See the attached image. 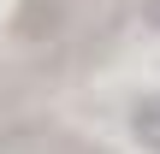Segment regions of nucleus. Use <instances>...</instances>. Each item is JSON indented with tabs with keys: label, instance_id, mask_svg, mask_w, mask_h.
<instances>
[{
	"label": "nucleus",
	"instance_id": "obj_1",
	"mask_svg": "<svg viewBox=\"0 0 160 154\" xmlns=\"http://www.w3.org/2000/svg\"><path fill=\"white\" fill-rule=\"evenodd\" d=\"M131 137L148 154H160V89H148V95L131 101Z\"/></svg>",
	"mask_w": 160,
	"mask_h": 154
},
{
	"label": "nucleus",
	"instance_id": "obj_2",
	"mask_svg": "<svg viewBox=\"0 0 160 154\" xmlns=\"http://www.w3.org/2000/svg\"><path fill=\"white\" fill-rule=\"evenodd\" d=\"M154 24H160V0H154Z\"/></svg>",
	"mask_w": 160,
	"mask_h": 154
},
{
	"label": "nucleus",
	"instance_id": "obj_3",
	"mask_svg": "<svg viewBox=\"0 0 160 154\" xmlns=\"http://www.w3.org/2000/svg\"><path fill=\"white\" fill-rule=\"evenodd\" d=\"M42 154H48V148H42Z\"/></svg>",
	"mask_w": 160,
	"mask_h": 154
}]
</instances>
